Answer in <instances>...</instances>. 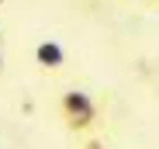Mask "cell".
I'll return each mask as SVG.
<instances>
[{
	"label": "cell",
	"instance_id": "1",
	"mask_svg": "<svg viewBox=\"0 0 159 149\" xmlns=\"http://www.w3.org/2000/svg\"><path fill=\"white\" fill-rule=\"evenodd\" d=\"M56 114L62 121V128L76 139L83 135H97V128L104 125V108L100 101L83 90V87H66L59 97H56Z\"/></svg>",
	"mask_w": 159,
	"mask_h": 149
},
{
	"label": "cell",
	"instance_id": "2",
	"mask_svg": "<svg viewBox=\"0 0 159 149\" xmlns=\"http://www.w3.org/2000/svg\"><path fill=\"white\" fill-rule=\"evenodd\" d=\"M31 63L38 66V73L59 77V73H66V66H69V56H66V49H62L59 38H42L31 49Z\"/></svg>",
	"mask_w": 159,
	"mask_h": 149
},
{
	"label": "cell",
	"instance_id": "3",
	"mask_svg": "<svg viewBox=\"0 0 159 149\" xmlns=\"http://www.w3.org/2000/svg\"><path fill=\"white\" fill-rule=\"evenodd\" d=\"M80 149H111V146L104 142L100 135H83V139H80Z\"/></svg>",
	"mask_w": 159,
	"mask_h": 149
},
{
	"label": "cell",
	"instance_id": "4",
	"mask_svg": "<svg viewBox=\"0 0 159 149\" xmlns=\"http://www.w3.org/2000/svg\"><path fill=\"white\" fill-rule=\"evenodd\" d=\"M139 4H149V7H159V0H139Z\"/></svg>",
	"mask_w": 159,
	"mask_h": 149
},
{
	"label": "cell",
	"instance_id": "5",
	"mask_svg": "<svg viewBox=\"0 0 159 149\" xmlns=\"http://www.w3.org/2000/svg\"><path fill=\"white\" fill-rule=\"evenodd\" d=\"M0 52H4V28H0Z\"/></svg>",
	"mask_w": 159,
	"mask_h": 149
},
{
	"label": "cell",
	"instance_id": "6",
	"mask_svg": "<svg viewBox=\"0 0 159 149\" xmlns=\"http://www.w3.org/2000/svg\"><path fill=\"white\" fill-rule=\"evenodd\" d=\"M4 63H7V59H4V52H0V73H4Z\"/></svg>",
	"mask_w": 159,
	"mask_h": 149
}]
</instances>
